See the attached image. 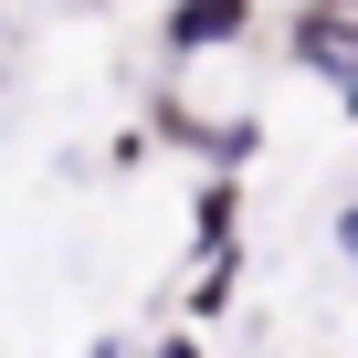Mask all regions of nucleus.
I'll list each match as a JSON object with an SVG mask.
<instances>
[{
  "mask_svg": "<svg viewBox=\"0 0 358 358\" xmlns=\"http://www.w3.org/2000/svg\"><path fill=\"white\" fill-rule=\"evenodd\" d=\"M158 358H201V348H190V337H169V348H158Z\"/></svg>",
  "mask_w": 358,
  "mask_h": 358,
  "instance_id": "20e7f679",
  "label": "nucleus"
},
{
  "mask_svg": "<svg viewBox=\"0 0 358 358\" xmlns=\"http://www.w3.org/2000/svg\"><path fill=\"white\" fill-rule=\"evenodd\" d=\"M232 32H243L232 11H179V22H169V43H232Z\"/></svg>",
  "mask_w": 358,
  "mask_h": 358,
  "instance_id": "f257e3e1",
  "label": "nucleus"
},
{
  "mask_svg": "<svg viewBox=\"0 0 358 358\" xmlns=\"http://www.w3.org/2000/svg\"><path fill=\"white\" fill-rule=\"evenodd\" d=\"M201 243H211V253H232V190H211V201H201Z\"/></svg>",
  "mask_w": 358,
  "mask_h": 358,
  "instance_id": "7ed1b4c3",
  "label": "nucleus"
},
{
  "mask_svg": "<svg viewBox=\"0 0 358 358\" xmlns=\"http://www.w3.org/2000/svg\"><path fill=\"white\" fill-rule=\"evenodd\" d=\"M348 116H358V74H348Z\"/></svg>",
  "mask_w": 358,
  "mask_h": 358,
  "instance_id": "423d86ee",
  "label": "nucleus"
},
{
  "mask_svg": "<svg viewBox=\"0 0 358 358\" xmlns=\"http://www.w3.org/2000/svg\"><path fill=\"white\" fill-rule=\"evenodd\" d=\"M295 43H306V53H316V64H337V53H348V43H358V32H348V22H327V11H316V22H295Z\"/></svg>",
  "mask_w": 358,
  "mask_h": 358,
  "instance_id": "f03ea898",
  "label": "nucleus"
},
{
  "mask_svg": "<svg viewBox=\"0 0 358 358\" xmlns=\"http://www.w3.org/2000/svg\"><path fill=\"white\" fill-rule=\"evenodd\" d=\"M348 253H358V201H348Z\"/></svg>",
  "mask_w": 358,
  "mask_h": 358,
  "instance_id": "39448f33",
  "label": "nucleus"
}]
</instances>
